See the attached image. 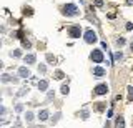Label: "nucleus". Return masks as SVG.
Masks as SVG:
<instances>
[{
    "mask_svg": "<svg viewBox=\"0 0 133 128\" xmlns=\"http://www.w3.org/2000/svg\"><path fill=\"white\" fill-rule=\"evenodd\" d=\"M68 37H72V38H78L80 37V33H82V30H80V27L78 25H72V27H68Z\"/></svg>",
    "mask_w": 133,
    "mask_h": 128,
    "instance_id": "2",
    "label": "nucleus"
},
{
    "mask_svg": "<svg viewBox=\"0 0 133 128\" xmlns=\"http://www.w3.org/2000/svg\"><path fill=\"white\" fill-rule=\"evenodd\" d=\"M93 75L97 76V78H101V76L107 75V70H105V68H101V67H95V68H93Z\"/></svg>",
    "mask_w": 133,
    "mask_h": 128,
    "instance_id": "6",
    "label": "nucleus"
},
{
    "mask_svg": "<svg viewBox=\"0 0 133 128\" xmlns=\"http://www.w3.org/2000/svg\"><path fill=\"white\" fill-rule=\"evenodd\" d=\"M90 58H92L95 63H101V62H103V53H101V50H93Z\"/></svg>",
    "mask_w": 133,
    "mask_h": 128,
    "instance_id": "3",
    "label": "nucleus"
},
{
    "mask_svg": "<svg viewBox=\"0 0 133 128\" xmlns=\"http://www.w3.org/2000/svg\"><path fill=\"white\" fill-rule=\"evenodd\" d=\"M108 92V85L107 83H101V85H97V87H95V95H105V93Z\"/></svg>",
    "mask_w": 133,
    "mask_h": 128,
    "instance_id": "4",
    "label": "nucleus"
},
{
    "mask_svg": "<svg viewBox=\"0 0 133 128\" xmlns=\"http://www.w3.org/2000/svg\"><path fill=\"white\" fill-rule=\"evenodd\" d=\"M103 110H105V105H103V103H98L97 105V112H103Z\"/></svg>",
    "mask_w": 133,
    "mask_h": 128,
    "instance_id": "15",
    "label": "nucleus"
},
{
    "mask_svg": "<svg viewBox=\"0 0 133 128\" xmlns=\"http://www.w3.org/2000/svg\"><path fill=\"white\" fill-rule=\"evenodd\" d=\"M18 75H20L22 78H27V76H30V72H28L25 67H20L18 68Z\"/></svg>",
    "mask_w": 133,
    "mask_h": 128,
    "instance_id": "7",
    "label": "nucleus"
},
{
    "mask_svg": "<svg viewBox=\"0 0 133 128\" xmlns=\"http://www.w3.org/2000/svg\"><path fill=\"white\" fill-rule=\"evenodd\" d=\"M117 45H125V38H118V40H117Z\"/></svg>",
    "mask_w": 133,
    "mask_h": 128,
    "instance_id": "18",
    "label": "nucleus"
},
{
    "mask_svg": "<svg viewBox=\"0 0 133 128\" xmlns=\"http://www.w3.org/2000/svg\"><path fill=\"white\" fill-rule=\"evenodd\" d=\"M47 87H48V83H47L45 80H42L40 83H38V88H40L42 92H45V90H47Z\"/></svg>",
    "mask_w": 133,
    "mask_h": 128,
    "instance_id": "11",
    "label": "nucleus"
},
{
    "mask_svg": "<svg viewBox=\"0 0 133 128\" xmlns=\"http://www.w3.org/2000/svg\"><path fill=\"white\" fill-rule=\"evenodd\" d=\"M25 118H27V121L30 123V121L33 120V113H30V112H27V115H25Z\"/></svg>",
    "mask_w": 133,
    "mask_h": 128,
    "instance_id": "13",
    "label": "nucleus"
},
{
    "mask_svg": "<svg viewBox=\"0 0 133 128\" xmlns=\"http://www.w3.org/2000/svg\"><path fill=\"white\" fill-rule=\"evenodd\" d=\"M131 100H133V88L130 87L128 88V101H131Z\"/></svg>",
    "mask_w": 133,
    "mask_h": 128,
    "instance_id": "14",
    "label": "nucleus"
},
{
    "mask_svg": "<svg viewBox=\"0 0 133 128\" xmlns=\"http://www.w3.org/2000/svg\"><path fill=\"white\" fill-rule=\"evenodd\" d=\"M52 98H53V92H50V93H48V96H47V101H50Z\"/></svg>",
    "mask_w": 133,
    "mask_h": 128,
    "instance_id": "19",
    "label": "nucleus"
},
{
    "mask_svg": "<svg viewBox=\"0 0 133 128\" xmlns=\"http://www.w3.org/2000/svg\"><path fill=\"white\" fill-rule=\"evenodd\" d=\"M85 42H87V43H93V42H97V33L93 32V30H88V32L85 33Z\"/></svg>",
    "mask_w": 133,
    "mask_h": 128,
    "instance_id": "5",
    "label": "nucleus"
},
{
    "mask_svg": "<svg viewBox=\"0 0 133 128\" xmlns=\"http://www.w3.org/2000/svg\"><path fill=\"white\" fill-rule=\"evenodd\" d=\"M117 128H125V120H123V116H118L117 118Z\"/></svg>",
    "mask_w": 133,
    "mask_h": 128,
    "instance_id": "9",
    "label": "nucleus"
},
{
    "mask_svg": "<svg viewBox=\"0 0 133 128\" xmlns=\"http://www.w3.org/2000/svg\"><path fill=\"white\" fill-rule=\"evenodd\" d=\"M25 63H35V55H25Z\"/></svg>",
    "mask_w": 133,
    "mask_h": 128,
    "instance_id": "10",
    "label": "nucleus"
},
{
    "mask_svg": "<svg viewBox=\"0 0 133 128\" xmlns=\"http://www.w3.org/2000/svg\"><path fill=\"white\" fill-rule=\"evenodd\" d=\"M121 58H123V55H121L120 52H118V53H115V60H121Z\"/></svg>",
    "mask_w": 133,
    "mask_h": 128,
    "instance_id": "17",
    "label": "nucleus"
},
{
    "mask_svg": "<svg viewBox=\"0 0 133 128\" xmlns=\"http://www.w3.org/2000/svg\"><path fill=\"white\" fill-rule=\"evenodd\" d=\"M38 118H40V121H45L48 118V110H42V112L38 113Z\"/></svg>",
    "mask_w": 133,
    "mask_h": 128,
    "instance_id": "8",
    "label": "nucleus"
},
{
    "mask_svg": "<svg viewBox=\"0 0 133 128\" xmlns=\"http://www.w3.org/2000/svg\"><path fill=\"white\" fill-rule=\"evenodd\" d=\"M95 5H97V7H101V5H103V2H101V0H97V2H95Z\"/></svg>",
    "mask_w": 133,
    "mask_h": 128,
    "instance_id": "20",
    "label": "nucleus"
},
{
    "mask_svg": "<svg viewBox=\"0 0 133 128\" xmlns=\"http://www.w3.org/2000/svg\"><path fill=\"white\" fill-rule=\"evenodd\" d=\"M62 93H63V95L68 93V85H63V87H62Z\"/></svg>",
    "mask_w": 133,
    "mask_h": 128,
    "instance_id": "16",
    "label": "nucleus"
},
{
    "mask_svg": "<svg viewBox=\"0 0 133 128\" xmlns=\"http://www.w3.org/2000/svg\"><path fill=\"white\" fill-rule=\"evenodd\" d=\"M55 78H57V80H62V78H63V72H60V70L55 72Z\"/></svg>",
    "mask_w": 133,
    "mask_h": 128,
    "instance_id": "12",
    "label": "nucleus"
},
{
    "mask_svg": "<svg viewBox=\"0 0 133 128\" xmlns=\"http://www.w3.org/2000/svg\"><path fill=\"white\" fill-rule=\"evenodd\" d=\"M62 12L65 13V15H78V8H77V5H73V4H68V5H65L63 7V10Z\"/></svg>",
    "mask_w": 133,
    "mask_h": 128,
    "instance_id": "1",
    "label": "nucleus"
}]
</instances>
